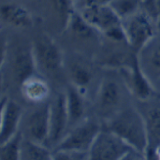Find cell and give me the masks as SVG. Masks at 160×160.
I'll return each mask as SVG.
<instances>
[{
  "mask_svg": "<svg viewBox=\"0 0 160 160\" xmlns=\"http://www.w3.org/2000/svg\"><path fill=\"white\" fill-rule=\"evenodd\" d=\"M119 160H145V154L136 149H131Z\"/></svg>",
  "mask_w": 160,
  "mask_h": 160,
  "instance_id": "cell-25",
  "label": "cell"
},
{
  "mask_svg": "<svg viewBox=\"0 0 160 160\" xmlns=\"http://www.w3.org/2000/svg\"><path fill=\"white\" fill-rule=\"evenodd\" d=\"M19 85L22 96L28 102L38 105L48 102L51 88L43 77L34 74L22 81Z\"/></svg>",
  "mask_w": 160,
  "mask_h": 160,
  "instance_id": "cell-13",
  "label": "cell"
},
{
  "mask_svg": "<svg viewBox=\"0 0 160 160\" xmlns=\"http://www.w3.org/2000/svg\"><path fill=\"white\" fill-rule=\"evenodd\" d=\"M23 136L20 130L8 141L0 145V160H22Z\"/></svg>",
  "mask_w": 160,
  "mask_h": 160,
  "instance_id": "cell-21",
  "label": "cell"
},
{
  "mask_svg": "<svg viewBox=\"0 0 160 160\" xmlns=\"http://www.w3.org/2000/svg\"><path fill=\"white\" fill-rule=\"evenodd\" d=\"M148 145H151L153 147L156 157L158 158V159L160 160V142H158V143H149Z\"/></svg>",
  "mask_w": 160,
  "mask_h": 160,
  "instance_id": "cell-28",
  "label": "cell"
},
{
  "mask_svg": "<svg viewBox=\"0 0 160 160\" xmlns=\"http://www.w3.org/2000/svg\"><path fill=\"white\" fill-rule=\"evenodd\" d=\"M69 117L67 109L66 93L61 92L50 101V134L48 144L53 149L67 135Z\"/></svg>",
  "mask_w": 160,
  "mask_h": 160,
  "instance_id": "cell-10",
  "label": "cell"
},
{
  "mask_svg": "<svg viewBox=\"0 0 160 160\" xmlns=\"http://www.w3.org/2000/svg\"><path fill=\"white\" fill-rule=\"evenodd\" d=\"M22 160H52V152L44 144L36 143L23 138Z\"/></svg>",
  "mask_w": 160,
  "mask_h": 160,
  "instance_id": "cell-20",
  "label": "cell"
},
{
  "mask_svg": "<svg viewBox=\"0 0 160 160\" xmlns=\"http://www.w3.org/2000/svg\"><path fill=\"white\" fill-rule=\"evenodd\" d=\"M119 70L127 90L134 98L141 101H148L155 95L153 82L142 70L138 54L129 65L119 68Z\"/></svg>",
  "mask_w": 160,
  "mask_h": 160,
  "instance_id": "cell-7",
  "label": "cell"
},
{
  "mask_svg": "<svg viewBox=\"0 0 160 160\" xmlns=\"http://www.w3.org/2000/svg\"><path fill=\"white\" fill-rule=\"evenodd\" d=\"M52 160H88V153L55 149L52 151Z\"/></svg>",
  "mask_w": 160,
  "mask_h": 160,
  "instance_id": "cell-24",
  "label": "cell"
},
{
  "mask_svg": "<svg viewBox=\"0 0 160 160\" xmlns=\"http://www.w3.org/2000/svg\"><path fill=\"white\" fill-rule=\"evenodd\" d=\"M22 133L25 140L47 146L50 134V101L38 104L25 117Z\"/></svg>",
  "mask_w": 160,
  "mask_h": 160,
  "instance_id": "cell-9",
  "label": "cell"
},
{
  "mask_svg": "<svg viewBox=\"0 0 160 160\" xmlns=\"http://www.w3.org/2000/svg\"><path fill=\"white\" fill-rule=\"evenodd\" d=\"M131 149L114 132L102 128L88 152V160H119Z\"/></svg>",
  "mask_w": 160,
  "mask_h": 160,
  "instance_id": "cell-6",
  "label": "cell"
},
{
  "mask_svg": "<svg viewBox=\"0 0 160 160\" xmlns=\"http://www.w3.org/2000/svg\"><path fill=\"white\" fill-rule=\"evenodd\" d=\"M66 30L70 31L75 37L81 39H93L99 34L77 9L73 13Z\"/></svg>",
  "mask_w": 160,
  "mask_h": 160,
  "instance_id": "cell-18",
  "label": "cell"
},
{
  "mask_svg": "<svg viewBox=\"0 0 160 160\" xmlns=\"http://www.w3.org/2000/svg\"><path fill=\"white\" fill-rule=\"evenodd\" d=\"M13 75L19 84L38 70L32 49H22L16 52L13 59Z\"/></svg>",
  "mask_w": 160,
  "mask_h": 160,
  "instance_id": "cell-17",
  "label": "cell"
},
{
  "mask_svg": "<svg viewBox=\"0 0 160 160\" xmlns=\"http://www.w3.org/2000/svg\"><path fill=\"white\" fill-rule=\"evenodd\" d=\"M157 22L143 10L123 20L127 43L129 48L139 53L156 37Z\"/></svg>",
  "mask_w": 160,
  "mask_h": 160,
  "instance_id": "cell-3",
  "label": "cell"
},
{
  "mask_svg": "<svg viewBox=\"0 0 160 160\" xmlns=\"http://www.w3.org/2000/svg\"><path fill=\"white\" fill-rule=\"evenodd\" d=\"M65 93L69 126H74L85 119L84 114L86 107L84 94L72 84H69Z\"/></svg>",
  "mask_w": 160,
  "mask_h": 160,
  "instance_id": "cell-16",
  "label": "cell"
},
{
  "mask_svg": "<svg viewBox=\"0 0 160 160\" xmlns=\"http://www.w3.org/2000/svg\"><path fill=\"white\" fill-rule=\"evenodd\" d=\"M31 49L37 68L40 71L46 74H56L64 68L65 59L62 50L50 36L43 34L37 37Z\"/></svg>",
  "mask_w": 160,
  "mask_h": 160,
  "instance_id": "cell-4",
  "label": "cell"
},
{
  "mask_svg": "<svg viewBox=\"0 0 160 160\" xmlns=\"http://www.w3.org/2000/svg\"><path fill=\"white\" fill-rule=\"evenodd\" d=\"M101 129L100 125L96 120L85 118L75 125L53 150L88 153Z\"/></svg>",
  "mask_w": 160,
  "mask_h": 160,
  "instance_id": "cell-5",
  "label": "cell"
},
{
  "mask_svg": "<svg viewBox=\"0 0 160 160\" xmlns=\"http://www.w3.org/2000/svg\"><path fill=\"white\" fill-rule=\"evenodd\" d=\"M50 2L59 25L63 30H66L73 13L77 9L75 0H50Z\"/></svg>",
  "mask_w": 160,
  "mask_h": 160,
  "instance_id": "cell-19",
  "label": "cell"
},
{
  "mask_svg": "<svg viewBox=\"0 0 160 160\" xmlns=\"http://www.w3.org/2000/svg\"><path fill=\"white\" fill-rule=\"evenodd\" d=\"M139 63L148 76V78L153 82L160 79V38L151 40L139 53H138Z\"/></svg>",
  "mask_w": 160,
  "mask_h": 160,
  "instance_id": "cell-14",
  "label": "cell"
},
{
  "mask_svg": "<svg viewBox=\"0 0 160 160\" xmlns=\"http://www.w3.org/2000/svg\"><path fill=\"white\" fill-rule=\"evenodd\" d=\"M146 121L149 143L160 142V103L154 104L143 114Z\"/></svg>",
  "mask_w": 160,
  "mask_h": 160,
  "instance_id": "cell-22",
  "label": "cell"
},
{
  "mask_svg": "<svg viewBox=\"0 0 160 160\" xmlns=\"http://www.w3.org/2000/svg\"><path fill=\"white\" fill-rule=\"evenodd\" d=\"M22 119V110L14 100L4 98L1 101L0 143H4L17 134Z\"/></svg>",
  "mask_w": 160,
  "mask_h": 160,
  "instance_id": "cell-11",
  "label": "cell"
},
{
  "mask_svg": "<svg viewBox=\"0 0 160 160\" xmlns=\"http://www.w3.org/2000/svg\"><path fill=\"white\" fill-rule=\"evenodd\" d=\"M107 128L123 139L133 149L145 153L149 144L146 121L135 108L121 110L110 119Z\"/></svg>",
  "mask_w": 160,
  "mask_h": 160,
  "instance_id": "cell-1",
  "label": "cell"
},
{
  "mask_svg": "<svg viewBox=\"0 0 160 160\" xmlns=\"http://www.w3.org/2000/svg\"><path fill=\"white\" fill-rule=\"evenodd\" d=\"M77 10L99 34L114 42L127 43L123 20L109 4L82 6Z\"/></svg>",
  "mask_w": 160,
  "mask_h": 160,
  "instance_id": "cell-2",
  "label": "cell"
},
{
  "mask_svg": "<svg viewBox=\"0 0 160 160\" xmlns=\"http://www.w3.org/2000/svg\"><path fill=\"white\" fill-rule=\"evenodd\" d=\"M144 154H145V160H158V158L156 157L154 149L151 145H148Z\"/></svg>",
  "mask_w": 160,
  "mask_h": 160,
  "instance_id": "cell-27",
  "label": "cell"
},
{
  "mask_svg": "<svg viewBox=\"0 0 160 160\" xmlns=\"http://www.w3.org/2000/svg\"><path fill=\"white\" fill-rule=\"evenodd\" d=\"M68 74L70 84L77 87L83 94L94 79V69L83 57L73 55L68 63Z\"/></svg>",
  "mask_w": 160,
  "mask_h": 160,
  "instance_id": "cell-12",
  "label": "cell"
},
{
  "mask_svg": "<svg viewBox=\"0 0 160 160\" xmlns=\"http://www.w3.org/2000/svg\"><path fill=\"white\" fill-rule=\"evenodd\" d=\"M0 14L3 22L15 28H26L33 24V17L30 11L20 4H2Z\"/></svg>",
  "mask_w": 160,
  "mask_h": 160,
  "instance_id": "cell-15",
  "label": "cell"
},
{
  "mask_svg": "<svg viewBox=\"0 0 160 160\" xmlns=\"http://www.w3.org/2000/svg\"><path fill=\"white\" fill-rule=\"evenodd\" d=\"M98 112L110 119L117 114L123 101V88L119 81L112 76L104 77L97 90Z\"/></svg>",
  "mask_w": 160,
  "mask_h": 160,
  "instance_id": "cell-8",
  "label": "cell"
},
{
  "mask_svg": "<svg viewBox=\"0 0 160 160\" xmlns=\"http://www.w3.org/2000/svg\"><path fill=\"white\" fill-rule=\"evenodd\" d=\"M145 0H112L110 6L116 14L125 20L142 9Z\"/></svg>",
  "mask_w": 160,
  "mask_h": 160,
  "instance_id": "cell-23",
  "label": "cell"
},
{
  "mask_svg": "<svg viewBox=\"0 0 160 160\" xmlns=\"http://www.w3.org/2000/svg\"><path fill=\"white\" fill-rule=\"evenodd\" d=\"M112 0H80L81 7L82 6H96V5H107Z\"/></svg>",
  "mask_w": 160,
  "mask_h": 160,
  "instance_id": "cell-26",
  "label": "cell"
}]
</instances>
